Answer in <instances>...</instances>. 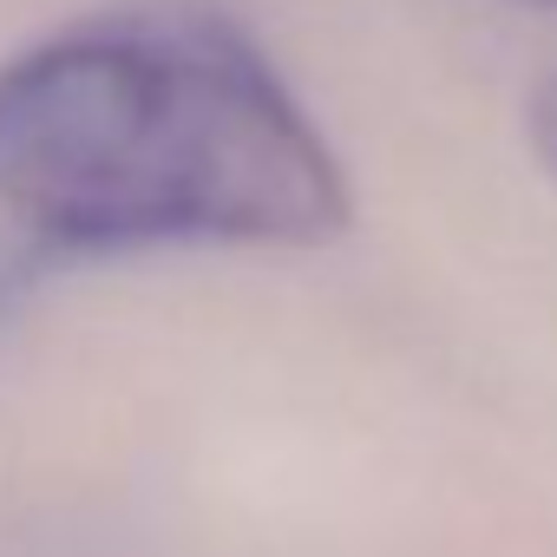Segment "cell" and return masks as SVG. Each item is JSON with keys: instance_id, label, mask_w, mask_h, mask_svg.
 <instances>
[{"instance_id": "obj_1", "label": "cell", "mask_w": 557, "mask_h": 557, "mask_svg": "<svg viewBox=\"0 0 557 557\" xmlns=\"http://www.w3.org/2000/svg\"><path fill=\"white\" fill-rule=\"evenodd\" d=\"M348 216L322 119L216 0H119L0 66V335L73 269L315 249Z\"/></svg>"}, {"instance_id": "obj_2", "label": "cell", "mask_w": 557, "mask_h": 557, "mask_svg": "<svg viewBox=\"0 0 557 557\" xmlns=\"http://www.w3.org/2000/svg\"><path fill=\"white\" fill-rule=\"evenodd\" d=\"M524 132H531V151H537V164H544V171L557 177V79H544V86L531 92Z\"/></svg>"}, {"instance_id": "obj_3", "label": "cell", "mask_w": 557, "mask_h": 557, "mask_svg": "<svg viewBox=\"0 0 557 557\" xmlns=\"http://www.w3.org/2000/svg\"><path fill=\"white\" fill-rule=\"evenodd\" d=\"M544 8H557V0H544Z\"/></svg>"}]
</instances>
